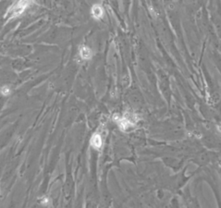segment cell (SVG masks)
<instances>
[{
  "label": "cell",
  "instance_id": "1",
  "mask_svg": "<svg viewBox=\"0 0 221 208\" xmlns=\"http://www.w3.org/2000/svg\"><path fill=\"white\" fill-rule=\"evenodd\" d=\"M91 144L94 147V148H100L101 145H102V139H101V136L95 133L93 135L92 139H91Z\"/></svg>",
  "mask_w": 221,
  "mask_h": 208
},
{
  "label": "cell",
  "instance_id": "2",
  "mask_svg": "<svg viewBox=\"0 0 221 208\" xmlns=\"http://www.w3.org/2000/svg\"><path fill=\"white\" fill-rule=\"evenodd\" d=\"M80 55L81 57L84 59H89L92 57V51L89 47L87 46H82L80 48Z\"/></svg>",
  "mask_w": 221,
  "mask_h": 208
},
{
  "label": "cell",
  "instance_id": "3",
  "mask_svg": "<svg viewBox=\"0 0 221 208\" xmlns=\"http://www.w3.org/2000/svg\"><path fill=\"white\" fill-rule=\"evenodd\" d=\"M92 13H93V16H94V18H97V19H98V18H100V17L103 15V10H102V8H101L100 6L95 5V6L93 7Z\"/></svg>",
  "mask_w": 221,
  "mask_h": 208
},
{
  "label": "cell",
  "instance_id": "4",
  "mask_svg": "<svg viewBox=\"0 0 221 208\" xmlns=\"http://www.w3.org/2000/svg\"><path fill=\"white\" fill-rule=\"evenodd\" d=\"M1 92H2V94H3L7 95V94L9 93V88H8L7 86H4L3 88H2V90H1Z\"/></svg>",
  "mask_w": 221,
  "mask_h": 208
},
{
  "label": "cell",
  "instance_id": "5",
  "mask_svg": "<svg viewBox=\"0 0 221 208\" xmlns=\"http://www.w3.org/2000/svg\"><path fill=\"white\" fill-rule=\"evenodd\" d=\"M43 204H48V199H47V198H43Z\"/></svg>",
  "mask_w": 221,
  "mask_h": 208
}]
</instances>
